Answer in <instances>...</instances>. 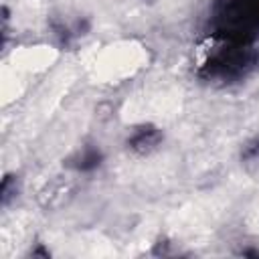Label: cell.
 I'll return each instance as SVG.
<instances>
[{"instance_id": "8992f818", "label": "cell", "mask_w": 259, "mask_h": 259, "mask_svg": "<svg viewBox=\"0 0 259 259\" xmlns=\"http://www.w3.org/2000/svg\"><path fill=\"white\" fill-rule=\"evenodd\" d=\"M241 160H243L245 164H257V162H259V136L251 138V140L243 146V150H241Z\"/></svg>"}, {"instance_id": "6da1fadb", "label": "cell", "mask_w": 259, "mask_h": 259, "mask_svg": "<svg viewBox=\"0 0 259 259\" xmlns=\"http://www.w3.org/2000/svg\"><path fill=\"white\" fill-rule=\"evenodd\" d=\"M208 34L219 42L253 45L259 38V0H212Z\"/></svg>"}, {"instance_id": "7a4b0ae2", "label": "cell", "mask_w": 259, "mask_h": 259, "mask_svg": "<svg viewBox=\"0 0 259 259\" xmlns=\"http://www.w3.org/2000/svg\"><path fill=\"white\" fill-rule=\"evenodd\" d=\"M259 65V51L253 45L219 42L198 69V79L210 85H231L243 81Z\"/></svg>"}, {"instance_id": "5b68a950", "label": "cell", "mask_w": 259, "mask_h": 259, "mask_svg": "<svg viewBox=\"0 0 259 259\" xmlns=\"http://www.w3.org/2000/svg\"><path fill=\"white\" fill-rule=\"evenodd\" d=\"M18 196V180L16 176L12 174H6L2 178V186H0V204L2 206H8L12 198Z\"/></svg>"}, {"instance_id": "277c9868", "label": "cell", "mask_w": 259, "mask_h": 259, "mask_svg": "<svg viewBox=\"0 0 259 259\" xmlns=\"http://www.w3.org/2000/svg\"><path fill=\"white\" fill-rule=\"evenodd\" d=\"M101 162H103V152L97 146L87 144L81 146L73 156H69L65 160V166L75 172H93L101 166Z\"/></svg>"}, {"instance_id": "3957f363", "label": "cell", "mask_w": 259, "mask_h": 259, "mask_svg": "<svg viewBox=\"0 0 259 259\" xmlns=\"http://www.w3.org/2000/svg\"><path fill=\"white\" fill-rule=\"evenodd\" d=\"M164 140V134L162 130H158L156 125L152 123H144V125H138L134 127V132L130 134L127 138V148L134 152V154H140V156H146L150 152H154Z\"/></svg>"}, {"instance_id": "52a82bcc", "label": "cell", "mask_w": 259, "mask_h": 259, "mask_svg": "<svg viewBox=\"0 0 259 259\" xmlns=\"http://www.w3.org/2000/svg\"><path fill=\"white\" fill-rule=\"evenodd\" d=\"M241 255H243V257H259V251H257V249H243Z\"/></svg>"}]
</instances>
